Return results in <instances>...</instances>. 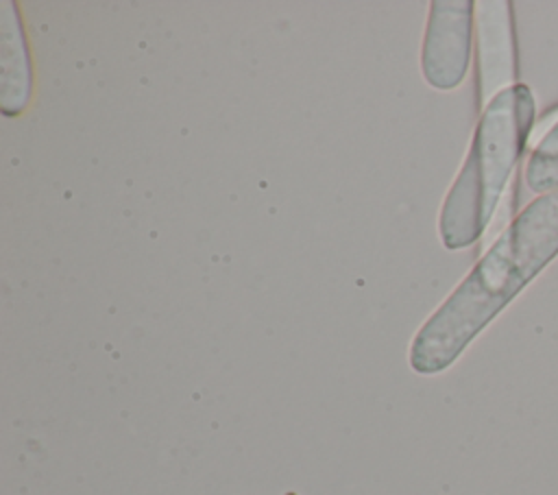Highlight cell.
Listing matches in <instances>:
<instances>
[{"instance_id": "7", "label": "cell", "mask_w": 558, "mask_h": 495, "mask_svg": "<svg viewBox=\"0 0 558 495\" xmlns=\"http://www.w3.org/2000/svg\"><path fill=\"white\" fill-rule=\"evenodd\" d=\"M286 495H296V493H292V491H290V493H286Z\"/></svg>"}, {"instance_id": "6", "label": "cell", "mask_w": 558, "mask_h": 495, "mask_svg": "<svg viewBox=\"0 0 558 495\" xmlns=\"http://www.w3.org/2000/svg\"><path fill=\"white\" fill-rule=\"evenodd\" d=\"M523 179L536 194L558 190V124L532 150Z\"/></svg>"}, {"instance_id": "1", "label": "cell", "mask_w": 558, "mask_h": 495, "mask_svg": "<svg viewBox=\"0 0 558 495\" xmlns=\"http://www.w3.org/2000/svg\"><path fill=\"white\" fill-rule=\"evenodd\" d=\"M558 257V190L541 194L495 238L410 345L418 375L449 369L473 338Z\"/></svg>"}, {"instance_id": "4", "label": "cell", "mask_w": 558, "mask_h": 495, "mask_svg": "<svg viewBox=\"0 0 558 495\" xmlns=\"http://www.w3.org/2000/svg\"><path fill=\"white\" fill-rule=\"evenodd\" d=\"M477 96L486 107L497 94L517 85V48L512 4L506 0L475 2Z\"/></svg>"}, {"instance_id": "3", "label": "cell", "mask_w": 558, "mask_h": 495, "mask_svg": "<svg viewBox=\"0 0 558 495\" xmlns=\"http://www.w3.org/2000/svg\"><path fill=\"white\" fill-rule=\"evenodd\" d=\"M475 2L434 0L421 52L425 81L436 89L458 87L469 70Z\"/></svg>"}, {"instance_id": "2", "label": "cell", "mask_w": 558, "mask_h": 495, "mask_svg": "<svg viewBox=\"0 0 558 495\" xmlns=\"http://www.w3.org/2000/svg\"><path fill=\"white\" fill-rule=\"evenodd\" d=\"M534 126L536 102L523 83L504 89L482 107L466 159L440 207L438 233L445 249H466L486 233L532 142Z\"/></svg>"}, {"instance_id": "5", "label": "cell", "mask_w": 558, "mask_h": 495, "mask_svg": "<svg viewBox=\"0 0 558 495\" xmlns=\"http://www.w3.org/2000/svg\"><path fill=\"white\" fill-rule=\"evenodd\" d=\"M0 107L4 116L13 118L20 116L31 100L33 76L28 48L20 24V15L15 13V4L7 0L0 4Z\"/></svg>"}]
</instances>
